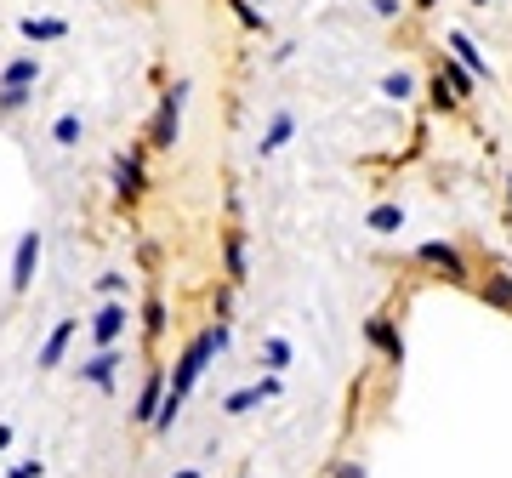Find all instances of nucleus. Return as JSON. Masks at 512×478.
<instances>
[{
    "label": "nucleus",
    "mask_w": 512,
    "mask_h": 478,
    "mask_svg": "<svg viewBox=\"0 0 512 478\" xmlns=\"http://www.w3.org/2000/svg\"><path fill=\"white\" fill-rule=\"evenodd\" d=\"M262 353H268V365H274V370L291 365V342H285V336H268V342H262Z\"/></svg>",
    "instance_id": "obj_8"
},
{
    "label": "nucleus",
    "mask_w": 512,
    "mask_h": 478,
    "mask_svg": "<svg viewBox=\"0 0 512 478\" xmlns=\"http://www.w3.org/2000/svg\"><path fill=\"white\" fill-rule=\"evenodd\" d=\"M35 262H40V234H23L18 239V257H12V291H29Z\"/></svg>",
    "instance_id": "obj_3"
},
{
    "label": "nucleus",
    "mask_w": 512,
    "mask_h": 478,
    "mask_svg": "<svg viewBox=\"0 0 512 478\" xmlns=\"http://www.w3.org/2000/svg\"><path fill=\"white\" fill-rule=\"evenodd\" d=\"M114 370H120V348H103L97 359H86V365H80V376H86L92 387H109Z\"/></svg>",
    "instance_id": "obj_4"
},
{
    "label": "nucleus",
    "mask_w": 512,
    "mask_h": 478,
    "mask_svg": "<svg viewBox=\"0 0 512 478\" xmlns=\"http://www.w3.org/2000/svg\"><path fill=\"white\" fill-rule=\"evenodd\" d=\"M6 444H12V427H6V422H0V450H6Z\"/></svg>",
    "instance_id": "obj_15"
},
{
    "label": "nucleus",
    "mask_w": 512,
    "mask_h": 478,
    "mask_svg": "<svg viewBox=\"0 0 512 478\" xmlns=\"http://www.w3.org/2000/svg\"><path fill=\"white\" fill-rule=\"evenodd\" d=\"M126 331H131V313H126V302H109V308H103V313L92 319V342H97V348H114V342H120Z\"/></svg>",
    "instance_id": "obj_2"
},
{
    "label": "nucleus",
    "mask_w": 512,
    "mask_h": 478,
    "mask_svg": "<svg viewBox=\"0 0 512 478\" xmlns=\"http://www.w3.org/2000/svg\"><path fill=\"white\" fill-rule=\"evenodd\" d=\"M222 348H228V331H217V325H211V331H205L200 342H194V348L183 353V365H177V376H171V387H165V399H177V405H183L188 393L200 387L205 365H211V359H217Z\"/></svg>",
    "instance_id": "obj_1"
},
{
    "label": "nucleus",
    "mask_w": 512,
    "mask_h": 478,
    "mask_svg": "<svg viewBox=\"0 0 512 478\" xmlns=\"http://www.w3.org/2000/svg\"><path fill=\"white\" fill-rule=\"evenodd\" d=\"M160 393H165V382H160V376H148L143 399H137V422H148V427H154V410H160Z\"/></svg>",
    "instance_id": "obj_7"
},
{
    "label": "nucleus",
    "mask_w": 512,
    "mask_h": 478,
    "mask_svg": "<svg viewBox=\"0 0 512 478\" xmlns=\"http://www.w3.org/2000/svg\"><path fill=\"white\" fill-rule=\"evenodd\" d=\"M177 478H205V473H200V467H188V473H177Z\"/></svg>",
    "instance_id": "obj_16"
},
{
    "label": "nucleus",
    "mask_w": 512,
    "mask_h": 478,
    "mask_svg": "<svg viewBox=\"0 0 512 478\" xmlns=\"http://www.w3.org/2000/svg\"><path fill=\"white\" fill-rule=\"evenodd\" d=\"M80 137V120H57V143H74Z\"/></svg>",
    "instance_id": "obj_12"
},
{
    "label": "nucleus",
    "mask_w": 512,
    "mask_h": 478,
    "mask_svg": "<svg viewBox=\"0 0 512 478\" xmlns=\"http://www.w3.org/2000/svg\"><path fill=\"white\" fill-rule=\"evenodd\" d=\"M6 478H40V461H18V467H12Z\"/></svg>",
    "instance_id": "obj_14"
},
{
    "label": "nucleus",
    "mask_w": 512,
    "mask_h": 478,
    "mask_svg": "<svg viewBox=\"0 0 512 478\" xmlns=\"http://www.w3.org/2000/svg\"><path fill=\"white\" fill-rule=\"evenodd\" d=\"M97 291H103V296H120V291H126V279H120V274H103V279H97Z\"/></svg>",
    "instance_id": "obj_11"
},
{
    "label": "nucleus",
    "mask_w": 512,
    "mask_h": 478,
    "mask_svg": "<svg viewBox=\"0 0 512 478\" xmlns=\"http://www.w3.org/2000/svg\"><path fill=\"white\" fill-rule=\"evenodd\" d=\"M29 80H35V63H29V57H23V63H12V69H6V86H29Z\"/></svg>",
    "instance_id": "obj_9"
},
{
    "label": "nucleus",
    "mask_w": 512,
    "mask_h": 478,
    "mask_svg": "<svg viewBox=\"0 0 512 478\" xmlns=\"http://www.w3.org/2000/svg\"><path fill=\"white\" fill-rule=\"evenodd\" d=\"M74 331H80V325H74V319H63V325H57V331L46 336V348H40V370H57V359H63V348L74 342Z\"/></svg>",
    "instance_id": "obj_5"
},
{
    "label": "nucleus",
    "mask_w": 512,
    "mask_h": 478,
    "mask_svg": "<svg viewBox=\"0 0 512 478\" xmlns=\"http://www.w3.org/2000/svg\"><path fill=\"white\" fill-rule=\"evenodd\" d=\"M160 325H165V308L160 302H148V336H160Z\"/></svg>",
    "instance_id": "obj_13"
},
{
    "label": "nucleus",
    "mask_w": 512,
    "mask_h": 478,
    "mask_svg": "<svg viewBox=\"0 0 512 478\" xmlns=\"http://www.w3.org/2000/svg\"><path fill=\"white\" fill-rule=\"evenodd\" d=\"M279 382H256V387H239V393H228V416H239V410H251L256 399H268Z\"/></svg>",
    "instance_id": "obj_6"
},
{
    "label": "nucleus",
    "mask_w": 512,
    "mask_h": 478,
    "mask_svg": "<svg viewBox=\"0 0 512 478\" xmlns=\"http://www.w3.org/2000/svg\"><path fill=\"white\" fill-rule=\"evenodd\" d=\"M23 35H40V40H52V35H63V23H23Z\"/></svg>",
    "instance_id": "obj_10"
}]
</instances>
